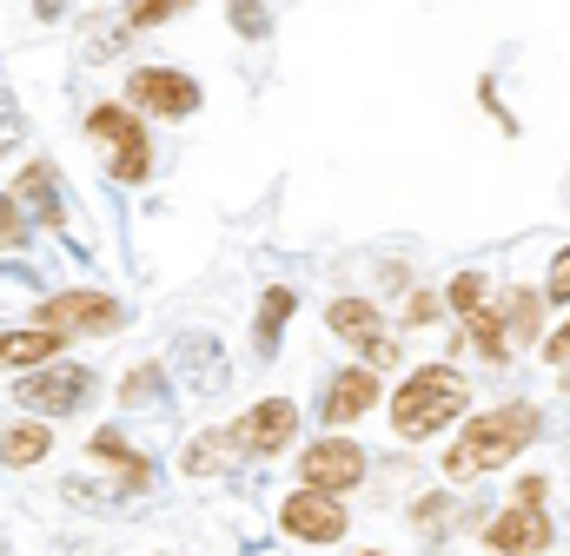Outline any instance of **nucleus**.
<instances>
[{
  "mask_svg": "<svg viewBox=\"0 0 570 556\" xmlns=\"http://www.w3.org/2000/svg\"><path fill=\"white\" fill-rule=\"evenodd\" d=\"M531 437H538V405H498V411L471 417L464 437L444 450V477H451V484H471V477H484V470H504Z\"/></svg>",
  "mask_w": 570,
  "mask_h": 556,
  "instance_id": "1",
  "label": "nucleus"
},
{
  "mask_svg": "<svg viewBox=\"0 0 570 556\" xmlns=\"http://www.w3.org/2000/svg\"><path fill=\"white\" fill-rule=\"evenodd\" d=\"M464 405H471V385H464L451 365H425V371H412V378L399 385V398H392V430H399L405 444H425L444 424H458Z\"/></svg>",
  "mask_w": 570,
  "mask_h": 556,
  "instance_id": "2",
  "label": "nucleus"
},
{
  "mask_svg": "<svg viewBox=\"0 0 570 556\" xmlns=\"http://www.w3.org/2000/svg\"><path fill=\"white\" fill-rule=\"evenodd\" d=\"M87 133H94L100 152H107V166H114V179H120V186H140L146 172H153L146 127L127 113V107H94V113H87Z\"/></svg>",
  "mask_w": 570,
  "mask_h": 556,
  "instance_id": "3",
  "label": "nucleus"
},
{
  "mask_svg": "<svg viewBox=\"0 0 570 556\" xmlns=\"http://www.w3.org/2000/svg\"><path fill=\"white\" fill-rule=\"evenodd\" d=\"M325 325L358 351V365H372V371H392L405 351H399V338L379 325V305L372 298H338V305H325Z\"/></svg>",
  "mask_w": 570,
  "mask_h": 556,
  "instance_id": "4",
  "label": "nucleus"
},
{
  "mask_svg": "<svg viewBox=\"0 0 570 556\" xmlns=\"http://www.w3.org/2000/svg\"><path fill=\"white\" fill-rule=\"evenodd\" d=\"M292 430H298V405L292 398H266V405H253L226 430V450H239V457H279L285 444H292Z\"/></svg>",
  "mask_w": 570,
  "mask_h": 556,
  "instance_id": "5",
  "label": "nucleus"
},
{
  "mask_svg": "<svg viewBox=\"0 0 570 556\" xmlns=\"http://www.w3.org/2000/svg\"><path fill=\"white\" fill-rule=\"evenodd\" d=\"M345 504H338V490H298V497H285L279 504V530L285 537H298V544H338L345 537Z\"/></svg>",
  "mask_w": 570,
  "mask_h": 556,
  "instance_id": "6",
  "label": "nucleus"
},
{
  "mask_svg": "<svg viewBox=\"0 0 570 556\" xmlns=\"http://www.w3.org/2000/svg\"><path fill=\"white\" fill-rule=\"evenodd\" d=\"M13 398H20L27 411H40V417H73L87 398H94V371H80V365H53V371L20 378Z\"/></svg>",
  "mask_w": 570,
  "mask_h": 556,
  "instance_id": "7",
  "label": "nucleus"
},
{
  "mask_svg": "<svg viewBox=\"0 0 570 556\" xmlns=\"http://www.w3.org/2000/svg\"><path fill=\"white\" fill-rule=\"evenodd\" d=\"M120 305L107 298V291H53V298H40V325H53V331H120Z\"/></svg>",
  "mask_w": 570,
  "mask_h": 556,
  "instance_id": "8",
  "label": "nucleus"
},
{
  "mask_svg": "<svg viewBox=\"0 0 570 556\" xmlns=\"http://www.w3.org/2000/svg\"><path fill=\"white\" fill-rule=\"evenodd\" d=\"M127 93H134V107L159 113V120H186V113H199V80L179 73V67H140Z\"/></svg>",
  "mask_w": 570,
  "mask_h": 556,
  "instance_id": "9",
  "label": "nucleus"
},
{
  "mask_svg": "<svg viewBox=\"0 0 570 556\" xmlns=\"http://www.w3.org/2000/svg\"><path fill=\"white\" fill-rule=\"evenodd\" d=\"M298 477L312 484V490H352L358 477H365V450L352 444V437H318L305 457H298Z\"/></svg>",
  "mask_w": 570,
  "mask_h": 556,
  "instance_id": "10",
  "label": "nucleus"
},
{
  "mask_svg": "<svg viewBox=\"0 0 570 556\" xmlns=\"http://www.w3.org/2000/svg\"><path fill=\"white\" fill-rule=\"evenodd\" d=\"M551 517H544V504H518V510H504L498 524H484V544L498 556H544L551 550Z\"/></svg>",
  "mask_w": 570,
  "mask_h": 556,
  "instance_id": "11",
  "label": "nucleus"
},
{
  "mask_svg": "<svg viewBox=\"0 0 570 556\" xmlns=\"http://www.w3.org/2000/svg\"><path fill=\"white\" fill-rule=\"evenodd\" d=\"M372 405H379V371H372V365H358V371H338V378L325 385L318 417H325V424H352V417H365Z\"/></svg>",
  "mask_w": 570,
  "mask_h": 556,
  "instance_id": "12",
  "label": "nucleus"
},
{
  "mask_svg": "<svg viewBox=\"0 0 570 556\" xmlns=\"http://www.w3.org/2000/svg\"><path fill=\"white\" fill-rule=\"evenodd\" d=\"M60 351H67V331H53V325L0 331V371H33V365H47V358H60Z\"/></svg>",
  "mask_w": 570,
  "mask_h": 556,
  "instance_id": "13",
  "label": "nucleus"
},
{
  "mask_svg": "<svg viewBox=\"0 0 570 556\" xmlns=\"http://www.w3.org/2000/svg\"><path fill=\"white\" fill-rule=\"evenodd\" d=\"M179 378L199 391V398H213V391H226V358H219V345L206 338V331H193V338H179Z\"/></svg>",
  "mask_w": 570,
  "mask_h": 556,
  "instance_id": "14",
  "label": "nucleus"
},
{
  "mask_svg": "<svg viewBox=\"0 0 570 556\" xmlns=\"http://www.w3.org/2000/svg\"><path fill=\"white\" fill-rule=\"evenodd\" d=\"M13 199H20V212H33L40 226H60V192H53V166H27V172L13 179Z\"/></svg>",
  "mask_w": 570,
  "mask_h": 556,
  "instance_id": "15",
  "label": "nucleus"
},
{
  "mask_svg": "<svg viewBox=\"0 0 570 556\" xmlns=\"http://www.w3.org/2000/svg\"><path fill=\"white\" fill-rule=\"evenodd\" d=\"M464 331H471V351H478V358H491V365L511 358V351H504V318H498L491 305H478V311L464 318Z\"/></svg>",
  "mask_w": 570,
  "mask_h": 556,
  "instance_id": "16",
  "label": "nucleus"
},
{
  "mask_svg": "<svg viewBox=\"0 0 570 556\" xmlns=\"http://www.w3.org/2000/svg\"><path fill=\"white\" fill-rule=\"evenodd\" d=\"M292 305H298V298H292L285 285H273V291H266V305H259V325H253V338H259V351H266V358L279 351V331H285V318H292Z\"/></svg>",
  "mask_w": 570,
  "mask_h": 556,
  "instance_id": "17",
  "label": "nucleus"
},
{
  "mask_svg": "<svg viewBox=\"0 0 570 556\" xmlns=\"http://www.w3.org/2000/svg\"><path fill=\"white\" fill-rule=\"evenodd\" d=\"M0 457H7L13 470L40 464V457H47V424H13V430L0 437Z\"/></svg>",
  "mask_w": 570,
  "mask_h": 556,
  "instance_id": "18",
  "label": "nucleus"
},
{
  "mask_svg": "<svg viewBox=\"0 0 570 556\" xmlns=\"http://www.w3.org/2000/svg\"><path fill=\"white\" fill-rule=\"evenodd\" d=\"M159 398H166V365H134V371L120 378V405L146 411V405H159Z\"/></svg>",
  "mask_w": 570,
  "mask_h": 556,
  "instance_id": "19",
  "label": "nucleus"
},
{
  "mask_svg": "<svg viewBox=\"0 0 570 556\" xmlns=\"http://www.w3.org/2000/svg\"><path fill=\"white\" fill-rule=\"evenodd\" d=\"M504 325H511V338H538L544 298H538V291H504Z\"/></svg>",
  "mask_w": 570,
  "mask_h": 556,
  "instance_id": "20",
  "label": "nucleus"
},
{
  "mask_svg": "<svg viewBox=\"0 0 570 556\" xmlns=\"http://www.w3.org/2000/svg\"><path fill=\"white\" fill-rule=\"evenodd\" d=\"M94 457H100V464H114V470H127V484H134V490L146 484V464L120 444V437H114V430H100V437H94Z\"/></svg>",
  "mask_w": 570,
  "mask_h": 556,
  "instance_id": "21",
  "label": "nucleus"
},
{
  "mask_svg": "<svg viewBox=\"0 0 570 556\" xmlns=\"http://www.w3.org/2000/svg\"><path fill=\"white\" fill-rule=\"evenodd\" d=\"M226 13H233V33H239V40H266V33H273L266 0H226Z\"/></svg>",
  "mask_w": 570,
  "mask_h": 556,
  "instance_id": "22",
  "label": "nucleus"
},
{
  "mask_svg": "<svg viewBox=\"0 0 570 556\" xmlns=\"http://www.w3.org/2000/svg\"><path fill=\"white\" fill-rule=\"evenodd\" d=\"M219 464H226V430H219V437H193V444H186V477H213Z\"/></svg>",
  "mask_w": 570,
  "mask_h": 556,
  "instance_id": "23",
  "label": "nucleus"
},
{
  "mask_svg": "<svg viewBox=\"0 0 570 556\" xmlns=\"http://www.w3.org/2000/svg\"><path fill=\"white\" fill-rule=\"evenodd\" d=\"M444 305H451L458 318H471V311L484 305V278H478V272H458V278H451V291H444Z\"/></svg>",
  "mask_w": 570,
  "mask_h": 556,
  "instance_id": "24",
  "label": "nucleus"
},
{
  "mask_svg": "<svg viewBox=\"0 0 570 556\" xmlns=\"http://www.w3.org/2000/svg\"><path fill=\"white\" fill-rule=\"evenodd\" d=\"M193 0H127V27H159L173 13H186Z\"/></svg>",
  "mask_w": 570,
  "mask_h": 556,
  "instance_id": "25",
  "label": "nucleus"
},
{
  "mask_svg": "<svg viewBox=\"0 0 570 556\" xmlns=\"http://www.w3.org/2000/svg\"><path fill=\"white\" fill-rule=\"evenodd\" d=\"M451 510H458V504H451V497H425V504H419V510H412V524H419V530H425V537H438V530H451Z\"/></svg>",
  "mask_w": 570,
  "mask_h": 556,
  "instance_id": "26",
  "label": "nucleus"
},
{
  "mask_svg": "<svg viewBox=\"0 0 570 556\" xmlns=\"http://www.w3.org/2000/svg\"><path fill=\"white\" fill-rule=\"evenodd\" d=\"M20 239H27V212H20V199L7 192V199H0V246H20Z\"/></svg>",
  "mask_w": 570,
  "mask_h": 556,
  "instance_id": "27",
  "label": "nucleus"
},
{
  "mask_svg": "<svg viewBox=\"0 0 570 556\" xmlns=\"http://www.w3.org/2000/svg\"><path fill=\"white\" fill-rule=\"evenodd\" d=\"M438 318H444V298H438V291H412L405 325H438Z\"/></svg>",
  "mask_w": 570,
  "mask_h": 556,
  "instance_id": "28",
  "label": "nucleus"
},
{
  "mask_svg": "<svg viewBox=\"0 0 570 556\" xmlns=\"http://www.w3.org/2000/svg\"><path fill=\"white\" fill-rule=\"evenodd\" d=\"M127 47V33L120 27H107V20H94V40H87V60H107V53H120Z\"/></svg>",
  "mask_w": 570,
  "mask_h": 556,
  "instance_id": "29",
  "label": "nucleus"
},
{
  "mask_svg": "<svg viewBox=\"0 0 570 556\" xmlns=\"http://www.w3.org/2000/svg\"><path fill=\"white\" fill-rule=\"evenodd\" d=\"M551 298H558V305H570V246L551 259Z\"/></svg>",
  "mask_w": 570,
  "mask_h": 556,
  "instance_id": "30",
  "label": "nucleus"
},
{
  "mask_svg": "<svg viewBox=\"0 0 570 556\" xmlns=\"http://www.w3.org/2000/svg\"><path fill=\"white\" fill-rule=\"evenodd\" d=\"M544 358H551V365H570V325H558V331H551V345H544Z\"/></svg>",
  "mask_w": 570,
  "mask_h": 556,
  "instance_id": "31",
  "label": "nucleus"
},
{
  "mask_svg": "<svg viewBox=\"0 0 570 556\" xmlns=\"http://www.w3.org/2000/svg\"><path fill=\"white\" fill-rule=\"evenodd\" d=\"M518 504H544V477H524L518 484Z\"/></svg>",
  "mask_w": 570,
  "mask_h": 556,
  "instance_id": "32",
  "label": "nucleus"
},
{
  "mask_svg": "<svg viewBox=\"0 0 570 556\" xmlns=\"http://www.w3.org/2000/svg\"><path fill=\"white\" fill-rule=\"evenodd\" d=\"M33 13H40V20H60V13H67V0H33Z\"/></svg>",
  "mask_w": 570,
  "mask_h": 556,
  "instance_id": "33",
  "label": "nucleus"
},
{
  "mask_svg": "<svg viewBox=\"0 0 570 556\" xmlns=\"http://www.w3.org/2000/svg\"><path fill=\"white\" fill-rule=\"evenodd\" d=\"M365 556H379V550H365Z\"/></svg>",
  "mask_w": 570,
  "mask_h": 556,
  "instance_id": "34",
  "label": "nucleus"
}]
</instances>
